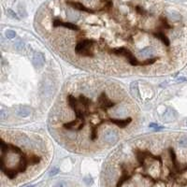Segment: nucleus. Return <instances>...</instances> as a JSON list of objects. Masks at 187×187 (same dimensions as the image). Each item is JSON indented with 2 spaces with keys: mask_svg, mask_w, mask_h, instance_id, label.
<instances>
[{
  "mask_svg": "<svg viewBox=\"0 0 187 187\" xmlns=\"http://www.w3.org/2000/svg\"><path fill=\"white\" fill-rule=\"evenodd\" d=\"M30 113H31V110H30V108L27 107V106L21 107L17 111V114L20 117H22V118H26V117H28L30 115Z\"/></svg>",
  "mask_w": 187,
  "mask_h": 187,
  "instance_id": "10",
  "label": "nucleus"
},
{
  "mask_svg": "<svg viewBox=\"0 0 187 187\" xmlns=\"http://www.w3.org/2000/svg\"><path fill=\"white\" fill-rule=\"evenodd\" d=\"M67 4H68L70 7H72L73 9L78 10H82L83 12H88V13H95L92 10L88 9L84 5H82L80 2H74V1H67Z\"/></svg>",
  "mask_w": 187,
  "mask_h": 187,
  "instance_id": "7",
  "label": "nucleus"
},
{
  "mask_svg": "<svg viewBox=\"0 0 187 187\" xmlns=\"http://www.w3.org/2000/svg\"><path fill=\"white\" fill-rule=\"evenodd\" d=\"M83 181H84V183H86L87 185H91V184H93V183H94L93 179H92L91 177H85V178L83 179Z\"/></svg>",
  "mask_w": 187,
  "mask_h": 187,
  "instance_id": "23",
  "label": "nucleus"
},
{
  "mask_svg": "<svg viewBox=\"0 0 187 187\" xmlns=\"http://www.w3.org/2000/svg\"><path fill=\"white\" fill-rule=\"evenodd\" d=\"M15 48H16L18 51H22L25 49V42L22 41V40H19L15 43Z\"/></svg>",
  "mask_w": 187,
  "mask_h": 187,
  "instance_id": "19",
  "label": "nucleus"
},
{
  "mask_svg": "<svg viewBox=\"0 0 187 187\" xmlns=\"http://www.w3.org/2000/svg\"><path fill=\"white\" fill-rule=\"evenodd\" d=\"M112 53L114 54H117V55H122V56H124L128 63L132 66H142V62H139L138 61V59L133 55V53H132L128 49H126V48H118V49H113L111 51Z\"/></svg>",
  "mask_w": 187,
  "mask_h": 187,
  "instance_id": "2",
  "label": "nucleus"
},
{
  "mask_svg": "<svg viewBox=\"0 0 187 187\" xmlns=\"http://www.w3.org/2000/svg\"><path fill=\"white\" fill-rule=\"evenodd\" d=\"M176 82H187V78H185V77H180V78H178Z\"/></svg>",
  "mask_w": 187,
  "mask_h": 187,
  "instance_id": "26",
  "label": "nucleus"
},
{
  "mask_svg": "<svg viewBox=\"0 0 187 187\" xmlns=\"http://www.w3.org/2000/svg\"><path fill=\"white\" fill-rule=\"evenodd\" d=\"M40 161V157H38L37 155H32V156L28 157V162L31 165H37Z\"/></svg>",
  "mask_w": 187,
  "mask_h": 187,
  "instance_id": "14",
  "label": "nucleus"
},
{
  "mask_svg": "<svg viewBox=\"0 0 187 187\" xmlns=\"http://www.w3.org/2000/svg\"><path fill=\"white\" fill-rule=\"evenodd\" d=\"M153 53V48H151V47H146V48L140 50L138 52L139 56H150Z\"/></svg>",
  "mask_w": 187,
  "mask_h": 187,
  "instance_id": "12",
  "label": "nucleus"
},
{
  "mask_svg": "<svg viewBox=\"0 0 187 187\" xmlns=\"http://www.w3.org/2000/svg\"><path fill=\"white\" fill-rule=\"evenodd\" d=\"M67 16L70 20H78V19H79V14H78L77 12H75V11H72V10L67 11Z\"/></svg>",
  "mask_w": 187,
  "mask_h": 187,
  "instance_id": "15",
  "label": "nucleus"
},
{
  "mask_svg": "<svg viewBox=\"0 0 187 187\" xmlns=\"http://www.w3.org/2000/svg\"><path fill=\"white\" fill-rule=\"evenodd\" d=\"M7 14L10 15V16L11 17V18H13V19H16V20H19V17L17 16V14L15 13L13 10H7Z\"/></svg>",
  "mask_w": 187,
  "mask_h": 187,
  "instance_id": "22",
  "label": "nucleus"
},
{
  "mask_svg": "<svg viewBox=\"0 0 187 187\" xmlns=\"http://www.w3.org/2000/svg\"><path fill=\"white\" fill-rule=\"evenodd\" d=\"M67 183L66 182V181H64V180H61V181H59V182H57L55 184H54V186L53 187H67Z\"/></svg>",
  "mask_w": 187,
  "mask_h": 187,
  "instance_id": "20",
  "label": "nucleus"
},
{
  "mask_svg": "<svg viewBox=\"0 0 187 187\" xmlns=\"http://www.w3.org/2000/svg\"><path fill=\"white\" fill-rule=\"evenodd\" d=\"M7 112H6L5 110H1V111H0V119L3 121L7 118Z\"/></svg>",
  "mask_w": 187,
  "mask_h": 187,
  "instance_id": "24",
  "label": "nucleus"
},
{
  "mask_svg": "<svg viewBox=\"0 0 187 187\" xmlns=\"http://www.w3.org/2000/svg\"><path fill=\"white\" fill-rule=\"evenodd\" d=\"M154 37H157L158 40H160L166 46H169V40L167 37V36L164 35L162 32H157V33H154Z\"/></svg>",
  "mask_w": 187,
  "mask_h": 187,
  "instance_id": "11",
  "label": "nucleus"
},
{
  "mask_svg": "<svg viewBox=\"0 0 187 187\" xmlns=\"http://www.w3.org/2000/svg\"><path fill=\"white\" fill-rule=\"evenodd\" d=\"M5 35H6V37H7V38H14L15 37H16V33H15V31H13V30H10V29H9V30H7L6 32H5Z\"/></svg>",
  "mask_w": 187,
  "mask_h": 187,
  "instance_id": "18",
  "label": "nucleus"
},
{
  "mask_svg": "<svg viewBox=\"0 0 187 187\" xmlns=\"http://www.w3.org/2000/svg\"><path fill=\"white\" fill-rule=\"evenodd\" d=\"M98 103L102 108H111L114 105V103H112L111 101L108 99L107 95L104 93L101 94L100 96L98 97Z\"/></svg>",
  "mask_w": 187,
  "mask_h": 187,
  "instance_id": "6",
  "label": "nucleus"
},
{
  "mask_svg": "<svg viewBox=\"0 0 187 187\" xmlns=\"http://www.w3.org/2000/svg\"><path fill=\"white\" fill-rule=\"evenodd\" d=\"M94 45V42L90 40H83L77 42L75 47V52L82 56L93 57L94 53L91 51V47Z\"/></svg>",
  "mask_w": 187,
  "mask_h": 187,
  "instance_id": "1",
  "label": "nucleus"
},
{
  "mask_svg": "<svg viewBox=\"0 0 187 187\" xmlns=\"http://www.w3.org/2000/svg\"><path fill=\"white\" fill-rule=\"evenodd\" d=\"M179 145L183 148H187V136H183L179 139Z\"/></svg>",
  "mask_w": 187,
  "mask_h": 187,
  "instance_id": "16",
  "label": "nucleus"
},
{
  "mask_svg": "<svg viewBox=\"0 0 187 187\" xmlns=\"http://www.w3.org/2000/svg\"><path fill=\"white\" fill-rule=\"evenodd\" d=\"M150 126V127H152V128L156 129V130H160V129H162V128H163V127L158 126V124H156V123H150V126Z\"/></svg>",
  "mask_w": 187,
  "mask_h": 187,
  "instance_id": "25",
  "label": "nucleus"
},
{
  "mask_svg": "<svg viewBox=\"0 0 187 187\" xmlns=\"http://www.w3.org/2000/svg\"><path fill=\"white\" fill-rule=\"evenodd\" d=\"M103 138L108 144H113L117 141V134L112 129H106L103 133Z\"/></svg>",
  "mask_w": 187,
  "mask_h": 187,
  "instance_id": "3",
  "label": "nucleus"
},
{
  "mask_svg": "<svg viewBox=\"0 0 187 187\" xmlns=\"http://www.w3.org/2000/svg\"><path fill=\"white\" fill-rule=\"evenodd\" d=\"M136 9H137V10H138V12L139 14H144V11H143V10H141V9H140L139 7H137Z\"/></svg>",
  "mask_w": 187,
  "mask_h": 187,
  "instance_id": "27",
  "label": "nucleus"
},
{
  "mask_svg": "<svg viewBox=\"0 0 187 187\" xmlns=\"http://www.w3.org/2000/svg\"><path fill=\"white\" fill-rule=\"evenodd\" d=\"M111 123L116 124V126H118L119 127L121 128H123L127 126V124L130 123L132 122V119L131 118H127V119H124V120H119V119H111L110 120Z\"/></svg>",
  "mask_w": 187,
  "mask_h": 187,
  "instance_id": "8",
  "label": "nucleus"
},
{
  "mask_svg": "<svg viewBox=\"0 0 187 187\" xmlns=\"http://www.w3.org/2000/svg\"><path fill=\"white\" fill-rule=\"evenodd\" d=\"M169 18L171 20H173V21H179L181 19V15L179 14L178 12H175V11H172V12H170L169 13Z\"/></svg>",
  "mask_w": 187,
  "mask_h": 187,
  "instance_id": "17",
  "label": "nucleus"
},
{
  "mask_svg": "<svg viewBox=\"0 0 187 187\" xmlns=\"http://www.w3.org/2000/svg\"><path fill=\"white\" fill-rule=\"evenodd\" d=\"M176 116H177V112L173 110V108H168L166 112L164 113V120L167 122L172 121L174 118H176Z\"/></svg>",
  "mask_w": 187,
  "mask_h": 187,
  "instance_id": "9",
  "label": "nucleus"
},
{
  "mask_svg": "<svg viewBox=\"0 0 187 187\" xmlns=\"http://www.w3.org/2000/svg\"><path fill=\"white\" fill-rule=\"evenodd\" d=\"M58 173H59V168L55 167V168H53L52 169H51L49 175H50L51 177H52V176H55V175H57Z\"/></svg>",
  "mask_w": 187,
  "mask_h": 187,
  "instance_id": "21",
  "label": "nucleus"
},
{
  "mask_svg": "<svg viewBox=\"0 0 187 187\" xmlns=\"http://www.w3.org/2000/svg\"><path fill=\"white\" fill-rule=\"evenodd\" d=\"M186 126H187V120H186Z\"/></svg>",
  "mask_w": 187,
  "mask_h": 187,
  "instance_id": "28",
  "label": "nucleus"
},
{
  "mask_svg": "<svg viewBox=\"0 0 187 187\" xmlns=\"http://www.w3.org/2000/svg\"><path fill=\"white\" fill-rule=\"evenodd\" d=\"M127 113V110L126 108L124 107H121L119 108H117V110H115L113 111V115L116 116V117H123V116H126Z\"/></svg>",
  "mask_w": 187,
  "mask_h": 187,
  "instance_id": "13",
  "label": "nucleus"
},
{
  "mask_svg": "<svg viewBox=\"0 0 187 187\" xmlns=\"http://www.w3.org/2000/svg\"><path fill=\"white\" fill-rule=\"evenodd\" d=\"M33 64L37 67H42L43 65L45 64V55L40 52H35L33 55Z\"/></svg>",
  "mask_w": 187,
  "mask_h": 187,
  "instance_id": "5",
  "label": "nucleus"
},
{
  "mask_svg": "<svg viewBox=\"0 0 187 187\" xmlns=\"http://www.w3.org/2000/svg\"><path fill=\"white\" fill-rule=\"evenodd\" d=\"M53 26L54 27H65V28L73 30V31H79L80 30V27L75 25L74 23H72V22H63L62 20H58V19L53 21Z\"/></svg>",
  "mask_w": 187,
  "mask_h": 187,
  "instance_id": "4",
  "label": "nucleus"
}]
</instances>
